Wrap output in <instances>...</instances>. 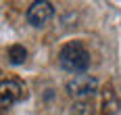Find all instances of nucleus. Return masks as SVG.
Wrapping results in <instances>:
<instances>
[{
  "label": "nucleus",
  "instance_id": "nucleus-1",
  "mask_svg": "<svg viewBox=\"0 0 121 115\" xmlns=\"http://www.w3.org/2000/svg\"><path fill=\"white\" fill-rule=\"evenodd\" d=\"M59 65L69 73H84L90 67V50L79 40L67 42L59 50Z\"/></svg>",
  "mask_w": 121,
  "mask_h": 115
},
{
  "label": "nucleus",
  "instance_id": "nucleus-2",
  "mask_svg": "<svg viewBox=\"0 0 121 115\" xmlns=\"http://www.w3.org/2000/svg\"><path fill=\"white\" fill-rule=\"evenodd\" d=\"M65 88L69 92V96L77 98V101H92V96L96 94V90H98V80L94 75L79 73V75H73L67 82Z\"/></svg>",
  "mask_w": 121,
  "mask_h": 115
},
{
  "label": "nucleus",
  "instance_id": "nucleus-3",
  "mask_svg": "<svg viewBox=\"0 0 121 115\" xmlns=\"http://www.w3.org/2000/svg\"><path fill=\"white\" fill-rule=\"evenodd\" d=\"M25 98V84L17 77L0 80V111L11 109L15 102Z\"/></svg>",
  "mask_w": 121,
  "mask_h": 115
},
{
  "label": "nucleus",
  "instance_id": "nucleus-4",
  "mask_svg": "<svg viewBox=\"0 0 121 115\" xmlns=\"http://www.w3.org/2000/svg\"><path fill=\"white\" fill-rule=\"evenodd\" d=\"M52 15H54V6L46 0H40V2H34L27 9V21L34 27H44L52 19Z\"/></svg>",
  "mask_w": 121,
  "mask_h": 115
},
{
  "label": "nucleus",
  "instance_id": "nucleus-5",
  "mask_svg": "<svg viewBox=\"0 0 121 115\" xmlns=\"http://www.w3.org/2000/svg\"><path fill=\"white\" fill-rule=\"evenodd\" d=\"M119 111V96L113 86H107L102 90V113L104 115H117Z\"/></svg>",
  "mask_w": 121,
  "mask_h": 115
},
{
  "label": "nucleus",
  "instance_id": "nucleus-6",
  "mask_svg": "<svg viewBox=\"0 0 121 115\" xmlns=\"http://www.w3.org/2000/svg\"><path fill=\"white\" fill-rule=\"evenodd\" d=\"M25 59H27V50H25V46H21V44H13L11 48H9V61H11L13 65L25 63Z\"/></svg>",
  "mask_w": 121,
  "mask_h": 115
},
{
  "label": "nucleus",
  "instance_id": "nucleus-7",
  "mask_svg": "<svg viewBox=\"0 0 121 115\" xmlns=\"http://www.w3.org/2000/svg\"><path fill=\"white\" fill-rule=\"evenodd\" d=\"M71 115H92V101H79L73 107Z\"/></svg>",
  "mask_w": 121,
  "mask_h": 115
}]
</instances>
